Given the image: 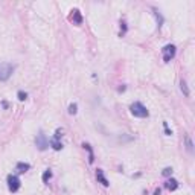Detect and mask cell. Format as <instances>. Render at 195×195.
I'll use <instances>...</instances> for the list:
<instances>
[{"instance_id":"1","label":"cell","mask_w":195,"mask_h":195,"mask_svg":"<svg viewBox=\"0 0 195 195\" xmlns=\"http://www.w3.org/2000/svg\"><path fill=\"white\" fill-rule=\"evenodd\" d=\"M130 110H131V114H133V116H136V117H148V116H150L146 107L142 102H134V104H131Z\"/></svg>"},{"instance_id":"2","label":"cell","mask_w":195,"mask_h":195,"mask_svg":"<svg viewBox=\"0 0 195 195\" xmlns=\"http://www.w3.org/2000/svg\"><path fill=\"white\" fill-rule=\"evenodd\" d=\"M14 72V66L11 63H0V81H8Z\"/></svg>"},{"instance_id":"3","label":"cell","mask_w":195,"mask_h":195,"mask_svg":"<svg viewBox=\"0 0 195 195\" xmlns=\"http://www.w3.org/2000/svg\"><path fill=\"white\" fill-rule=\"evenodd\" d=\"M162 52H163V61L169 63L171 59L175 57V46H174V44H166L165 48L162 49Z\"/></svg>"},{"instance_id":"4","label":"cell","mask_w":195,"mask_h":195,"mask_svg":"<svg viewBox=\"0 0 195 195\" xmlns=\"http://www.w3.org/2000/svg\"><path fill=\"white\" fill-rule=\"evenodd\" d=\"M35 145H37V148L40 151L48 150V148H49V139L46 137V134H43V133L38 134V136L35 137Z\"/></svg>"},{"instance_id":"5","label":"cell","mask_w":195,"mask_h":195,"mask_svg":"<svg viewBox=\"0 0 195 195\" xmlns=\"http://www.w3.org/2000/svg\"><path fill=\"white\" fill-rule=\"evenodd\" d=\"M8 189L11 192H17L20 189V180L17 175H8Z\"/></svg>"},{"instance_id":"6","label":"cell","mask_w":195,"mask_h":195,"mask_svg":"<svg viewBox=\"0 0 195 195\" xmlns=\"http://www.w3.org/2000/svg\"><path fill=\"white\" fill-rule=\"evenodd\" d=\"M165 186H166V189H169V191H175L177 187H178V181L175 178H169L165 183Z\"/></svg>"},{"instance_id":"7","label":"cell","mask_w":195,"mask_h":195,"mask_svg":"<svg viewBox=\"0 0 195 195\" xmlns=\"http://www.w3.org/2000/svg\"><path fill=\"white\" fill-rule=\"evenodd\" d=\"M49 143H50V146H52V148H53V150H55V151H59V150H63V143L59 142V139H57V137H52Z\"/></svg>"},{"instance_id":"8","label":"cell","mask_w":195,"mask_h":195,"mask_svg":"<svg viewBox=\"0 0 195 195\" xmlns=\"http://www.w3.org/2000/svg\"><path fill=\"white\" fill-rule=\"evenodd\" d=\"M96 178H98V180H99V181H101V183H102L105 187L110 185V183H108V180H107V178L104 177V172H102V169H98V171H96Z\"/></svg>"},{"instance_id":"9","label":"cell","mask_w":195,"mask_h":195,"mask_svg":"<svg viewBox=\"0 0 195 195\" xmlns=\"http://www.w3.org/2000/svg\"><path fill=\"white\" fill-rule=\"evenodd\" d=\"M180 89H181V92H183V95H185L186 98L191 95L189 87H187V84H186V81H185V79H181V81H180Z\"/></svg>"},{"instance_id":"10","label":"cell","mask_w":195,"mask_h":195,"mask_svg":"<svg viewBox=\"0 0 195 195\" xmlns=\"http://www.w3.org/2000/svg\"><path fill=\"white\" fill-rule=\"evenodd\" d=\"M82 146L85 148L87 151H89V162H90V163H93V162H95V156H93V150H92V146H90L89 143H84Z\"/></svg>"},{"instance_id":"11","label":"cell","mask_w":195,"mask_h":195,"mask_svg":"<svg viewBox=\"0 0 195 195\" xmlns=\"http://www.w3.org/2000/svg\"><path fill=\"white\" fill-rule=\"evenodd\" d=\"M29 163H23V162H20V163H17V171L18 172H26L29 169Z\"/></svg>"},{"instance_id":"12","label":"cell","mask_w":195,"mask_h":195,"mask_svg":"<svg viewBox=\"0 0 195 195\" xmlns=\"http://www.w3.org/2000/svg\"><path fill=\"white\" fill-rule=\"evenodd\" d=\"M73 22H75L76 24H81L82 23V17H81V14H79L78 9L73 11Z\"/></svg>"},{"instance_id":"13","label":"cell","mask_w":195,"mask_h":195,"mask_svg":"<svg viewBox=\"0 0 195 195\" xmlns=\"http://www.w3.org/2000/svg\"><path fill=\"white\" fill-rule=\"evenodd\" d=\"M186 150L189 152H194V143H192V140H191L189 136H186Z\"/></svg>"},{"instance_id":"14","label":"cell","mask_w":195,"mask_h":195,"mask_svg":"<svg viewBox=\"0 0 195 195\" xmlns=\"http://www.w3.org/2000/svg\"><path fill=\"white\" fill-rule=\"evenodd\" d=\"M50 177H52V172L49 169L44 171V174H43V183H48V181L50 180Z\"/></svg>"},{"instance_id":"15","label":"cell","mask_w":195,"mask_h":195,"mask_svg":"<svg viewBox=\"0 0 195 195\" xmlns=\"http://www.w3.org/2000/svg\"><path fill=\"white\" fill-rule=\"evenodd\" d=\"M76 111H78V105L73 102V104H70L69 105V114H76Z\"/></svg>"},{"instance_id":"16","label":"cell","mask_w":195,"mask_h":195,"mask_svg":"<svg viewBox=\"0 0 195 195\" xmlns=\"http://www.w3.org/2000/svg\"><path fill=\"white\" fill-rule=\"evenodd\" d=\"M17 98H18V101H26V98H28V93L23 92V90H20L17 93Z\"/></svg>"},{"instance_id":"17","label":"cell","mask_w":195,"mask_h":195,"mask_svg":"<svg viewBox=\"0 0 195 195\" xmlns=\"http://www.w3.org/2000/svg\"><path fill=\"white\" fill-rule=\"evenodd\" d=\"M171 174H172V168H165V169L162 171V175L163 177H169Z\"/></svg>"},{"instance_id":"18","label":"cell","mask_w":195,"mask_h":195,"mask_svg":"<svg viewBox=\"0 0 195 195\" xmlns=\"http://www.w3.org/2000/svg\"><path fill=\"white\" fill-rule=\"evenodd\" d=\"M163 127H165V133H166V136H171L172 131H171L169 128H168V124H166V122H163Z\"/></svg>"},{"instance_id":"19","label":"cell","mask_w":195,"mask_h":195,"mask_svg":"<svg viewBox=\"0 0 195 195\" xmlns=\"http://www.w3.org/2000/svg\"><path fill=\"white\" fill-rule=\"evenodd\" d=\"M125 89H127V87H125V85H122V87H119V92H125Z\"/></svg>"},{"instance_id":"20","label":"cell","mask_w":195,"mask_h":195,"mask_svg":"<svg viewBox=\"0 0 195 195\" xmlns=\"http://www.w3.org/2000/svg\"><path fill=\"white\" fill-rule=\"evenodd\" d=\"M154 195H160V189H156V191H154Z\"/></svg>"}]
</instances>
